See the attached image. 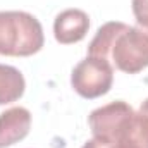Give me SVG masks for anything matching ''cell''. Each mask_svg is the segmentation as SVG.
<instances>
[{"label": "cell", "instance_id": "6da1fadb", "mask_svg": "<svg viewBox=\"0 0 148 148\" xmlns=\"http://www.w3.org/2000/svg\"><path fill=\"white\" fill-rule=\"evenodd\" d=\"M43 28L24 10H0V55L29 57L43 48Z\"/></svg>", "mask_w": 148, "mask_h": 148}, {"label": "cell", "instance_id": "7a4b0ae2", "mask_svg": "<svg viewBox=\"0 0 148 148\" xmlns=\"http://www.w3.org/2000/svg\"><path fill=\"white\" fill-rule=\"evenodd\" d=\"M107 60L126 74H138L148 67V24H122L112 40Z\"/></svg>", "mask_w": 148, "mask_h": 148}, {"label": "cell", "instance_id": "3957f363", "mask_svg": "<svg viewBox=\"0 0 148 148\" xmlns=\"http://www.w3.org/2000/svg\"><path fill=\"white\" fill-rule=\"evenodd\" d=\"M114 83V66L109 60L86 57L76 64L71 73L74 91L88 100L103 97L110 91Z\"/></svg>", "mask_w": 148, "mask_h": 148}, {"label": "cell", "instance_id": "277c9868", "mask_svg": "<svg viewBox=\"0 0 148 148\" xmlns=\"http://www.w3.org/2000/svg\"><path fill=\"white\" fill-rule=\"evenodd\" d=\"M133 114V107L122 100L95 109L88 115V124L93 138L103 140L110 145L121 141L127 134Z\"/></svg>", "mask_w": 148, "mask_h": 148}, {"label": "cell", "instance_id": "5b68a950", "mask_svg": "<svg viewBox=\"0 0 148 148\" xmlns=\"http://www.w3.org/2000/svg\"><path fill=\"white\" fill-rule=\"evenodd\" d=\"M90 29V17L81 9H66L53 21V36L60 45L81 41Z\"/></svg>", "mask_w": 148, "mask_h": 148}, {"label": "cell", "instance_id": "8992f818", "mask_svg": "<svg viewBox=\"0 0 148 148\" xmlns=\"http://www.w3.org/2000/svg\"><path fill=\"white\" fill-rule=\"evenodd\" d=\"M31 129V112L24 107H12L0 114V148L23 141Z\"/></svg>", "mask_w": 148, "mask_h": 148}, {"label": "cell", "instance_id": "52a82bcc", "mask_svg": "<svg viewBox=\"0 0 148 148\" xmlns=\"http://www.w3.org/2000/svg\"><path fill=\"white\" fill-rule=\"evenodd\" d=\"M26 90L24 76L12 66L0 64V105L17 102Z\"/></svg>", "mask_w": 148, "mask_h": 148}, {"label": "cell", "instance_id": "ba28073f", "mask_svg": "<svg viewBox=\"0 0 148 148\" xmlns=\"http://www.w3.org/2000/svg\"><path fill=\"white\" fill-rule=\"evenodd\" d=\"M124 23H119V21H110V23H105L103 26L98 28L95 38L91 40V43L88 45V57H95V59H103L107 60L109 57V48L112 45V40L117 35V31L121 29Z\"/></svg>", "mask_w": 148, "mask_h": 148}, {"label": "cell", "instance_id": "9c48e42d", "mask_svg": "<svg viewBox=\"0 0 148 148\" xmlns=\"http://www.w3.org/2000/svg\"><path fill=\"white\" fill-rule=\"evenodd\" d=\"M124 138L134 141L140 148H148V98L141 103V107L133 114L127 134Z\"/></svg>", "mask_w": 148, "mask_h": 148}, {"label": "cell", "instance_id": "30bf717a", "mask_svg": "<svg viewBox=\"0 0 148 148\" xmlns=\"http://www.w3.org/2000/svg\"><path fill=\"white\" fill-rule=\"evenodd\" d=\"M131 5L136 24H148V0H133Z\"/></svg>", "mask_w": 148, "mask_h": 148}, {"label": "cell", "instance_id": "8fae6325", "mask_svg": "<svg viewBox=\"0 0 148 148\" xmlns=\"http://www.w3.org/2000/svg\"><path fill=\"white\" fill-rule=\"evenodd\" d=\"M112 145L110 143H107V141H103V140H98V138H91L90 141H86L83 148H110Z\"/></svg>", "mask_w": 148, "mask_h": 148}, {"label": "cell", "instance_id": "7c38bea8", "mask_svg": "<svg viewBox=\"0 0 148 148\" xmlns=\"http://www.w3.org/2000/svg\"><path fill=\"white\" fill-rule=\"evenodd\" d=\"M110 148H140L134 141H131V140H127V138H124V140H121V141H117V143H114Z\"/></svg>", "mask_w": 148, "mask_h": 148}]
</instances>
